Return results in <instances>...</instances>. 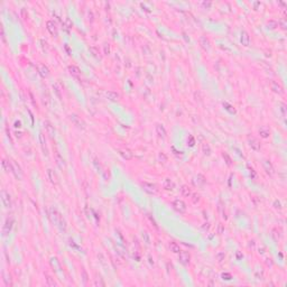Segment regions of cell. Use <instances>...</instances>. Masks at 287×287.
Wrapping results in <instances>:
<instances>
[{
  "mask_svg": "<svg viewBox=\"0 0 287 287\" xmlns=\"http://www.w3.org/2000/svg\"><path fill=\"white\" fill-rule=\"evenodd\" d=\"M13 224H14V219L13 218H8L3 224V228H2V232H3V235H6L7 233H9V231L11 230L13 228Z\"/></svg>",
  "mask_w": 287,
  "mask_h": 287,
  "instance_id": "obj_12",
  "label": "cell"
},
{
  "mask_svg": "<svg viewBox=\"0 0 287 287\" xmlns=\"http://www.w3.org/2000/svg\"><path fill=\"white\" fill-rule=\"evenodd\" d=\"M90 52L92 53V55H93L94 57H100V52H99V50H98L95 46H91V47H90Z\"/></svg>",
  "mask_w": 287,
  "mask_h": 287,
  "instance_id": "obj_33",
  "label": "cell"
},
{
  "mask_svg": "<svg viewBox=\"0 0 287 287\" xmlns=\"http://www.w3.org/2000/svg\"><path fill=\"white\" fill-rule=\"evenodd\" d=\"M53 90L54 92H55V94L58 97V99H62V88H61V85H60L58 82H56V83L53 84Z\"/></svg>",
  "mask_w": 287,
  "mask_h": 287,
  "instance_id": "obj_26",
  "label": "cell"
},
{
  "mask_svg": "<svg viewBox=\"0 0 287 287\" xmlns=\"http://www.w3.org/2000/svg\"><path fill=\"white\" fill-rule=\"evenodd\" d=\"M202 150H203V154H204V155H206V156H210V155H211V148H210L209 144H203Z\"/></svg>",
  "mask_w": 287,
  "mask_h": 287,
  "instance_id": "obj_30",
  "label": "cell"
},
{
  "mask_svg": "<svg viewBox=\"0 0 287 287\" xmlns=\"http://www.w3.org/2000/svg\"><path fill=\"white\" fill-rule=\"evenodd\" d=\"M51 218H52V221L60 228L61 231H65V230H66L65 220L63 219V216L61 215V213H60L57 210L52 209V211H51Z\"/></svg>",
  "mask_w": 287,
  "mask_h": 287,
  "instance_id": "obj_1",
  "label": "cell"
},
{
  "mask_svg": "<svg viewBox=\"0 0 287 287\" xmlns=\"http://www.w3.org/2000/svg\"><path fill=\"white\" fill-rule=\"evenodd\" d=\"M271 232H272V233H271V235H272V238H274V239H275V240H276V241H277V240H278V239H279V235H278V232H277V230H276V229H274V230H272V231H271Z\"/></svg>",
  "mask_w": 287,
  "mask_h": 287,
  "instance_id": "obj_43",
  "label": "cell"
},
{
  "mask_svg": "<svg viewBox=\"0 0 287 287\" xmlns=\"http://www.w3.org/2000/svg\"><path fill=\"white\" fill-rule=\"evenodd\" d=\"M47 179L48 181L53 184V185H57L58 184V177H57V175H56V173L54 172L53 169H47Z\"/></svg>",
  "mask_w": 287,
  "mask_h": 287,
  "instance_id": "obj_14",
  "label": "cell"
},
{
  "mask_svg": "<svg viewBox=\"0 0 287 287\" xmlns=\"http://www.w3.org/2000/svg\"><path fill=\"white\" fill-rule=\"evenodd\" d=\"M223 230H224V229H223V224H222V223H220V224H219V231H218L219 234H221V233L223 232Z\"/></svg>",
  "mask_w": 287,
  "mask_h": 287,
  "instance_id": "obj_49",
  "label": "cell"
},
{
  "mask_svg": "<svg viewBox=\"0 0 287 287\" xmlns=\"http://www.w3.org/2000/svg\"><path fill=\"white\" fill-rule=\"evenodd\" d=\"M275 205H278V206H276V208H279V209L282 208V206H280V202H279V201H275Z\"/></svg>",
  "mask_w": 287,
  "mask_h": 287,
  "instance_id": "obj_53",
  "label": "cell"
},
{
  "mask_svg": "<svg viewBox=\"0 0 287 287\" xmlns=\"http://www.w3.org/2000/svg\"><path fill=\"white\" fill-rule=\"evenodd\" d=\"M51 265H52L53 267L54 266H56L57 268H60V264H58V261H57L56 258H52V259H51Z\"/></svg>",
  "mask_w": 287,
  "mask_h": 287,
  "instance_id": "obj_40",
  "label": "cell"
},
{
  "mask_svg": "<svg viewBox=\"0 0 287 287\" xmlns=\"http://www.w3.org/2000/svg\"><path fill=\"white\" fill-rule=\"evenodd\" d=\"M173 208L179 212V213H184L185 211H186V204L184 203V201H182V200H175L174 202H173Z\"/></svg>",
  "mask_w": 287,
  "mask_h": 287,
  "instance_id": "obj_5",
  "label": "cell"
},
{
  "mask_svg": "<svg viewBox=\"0 0 287 287\" xmlns=\"http://www.w3.org/2000/svg\"><path fill=\"white\" fill-rule=\"evenodd\" d=\"M278 106L280 107L279 109H280L282 113H283V114H285V113H286V104H285V103H279Z\"/></svg>",
  "mask_w": 287,
  "mask_h": 287,
  "instance_id": "obj_42",
  "label": "cell"
},
{
  "mask_svg": "<svg viewBox=\"0 0 287 287\" xmlns=\"http://www.w3.org/2000/svg\"><path fill=\"white\" fill-rule=\"evenodd\" d=\"M278 25L283 28V29H286L287 28V20L285 18H280L279 19V21H278Z\"/></svg>",
  "mask_w": 287,
  "mask_h": 287,
  "instance_id": "obj_36",
  "label": "cell"
},
{
  "mask_svg": "<svg viewBox=\"0 0 287 287\" xmlns=\"http://www.w3.org/2000/svg\"><path fill=\"white\" fill-rule=\"evenodd\" d=\"M46 28H47V30L50 32V34L54 37H56V36L58 35V30H57V27H56V24L54 22L53 20H48L47 22H46Z\"/></svg>",
  "mask_w": 287,
  "mask_h": 287,
  "instance_id": "obj_8",
  "label": "cell"
},
{
  "mask_svg": "<svg viewBox=\"0 0 287 287\" xmlns=\"http://www.w3.org/2000/svg\"><path fill=\"white\" fill-rule=\"evenodd\" d=\"M163 187L166 191H173L174 187H175V184H174V182L171 179H164V183H163Z\"/></svg>",
  "mask_w": 287,
  "mask_h": 287,
  "instance_id": "obj_20",
  "label": "cell"
},
{
  "mask_svg": "<svg viewBox=\"0 0 287 287\" xmlns=\"http://www.w3.org/2000/svg\"><path fill=\"white\" fill-rule=\"evenodd\" d=\"M222 156H223V158L226 159V163L230 166V165H231V158H230V156H229L227 153H223V154H222Z\"/></svg>",
  "mask_w": 287,
  "mask_h": 287,
  "instance_id": "obj_38",
  "label": "cell"
},
{
  "mask_svg": "<svg viewBox=\"0 0 287 287\" xmlns=\"http://www.w3.org/2000/svg\"><path fill=\"white\" fill-rule=\"evenodd\" d=\"M194 184L195 185H197V186H202V185H204L205 184V182H206V179H205V177L202 175V174H197L196 176L194 177Z\"/></svg>",
  "mask_w": 287,
  "mask_h": 287,
  "instance_id": "obj_22",
  "label": "cell"
},
{
  "mask_svg": "<svg viewBox=\"0 0 287 287\" xmlns=\"http://www.w3.org/2000/svg\"><path fill=\"white\" fill-rule=\"evenodd\" d=\"M142 186H143L144 191L147 192V193H149V194H155V193L157 192V187H156V185L153 184V183L144 182V183H142Z\"/></svg>",
  "mask_w": 287,
  "mask_h": 287,
  "instance_id": "obj_6",
  "label": "cell"
},
{
  "mask_svg": "<svg viewBox=\"0 0 287 287\" xmlns=\"http://www.w3.org/2000/svg\"><path fill=\"white\" fill-rule=\"evenodd\" d=\"M200 44H201L202 48L205 50V51H209L210 47H211V43H210V40L205 36H201L200 37Z\"/></svg>",
  "mask_w": 287,
  "mask_h": 287,
  "instance_id": "obj_19",
  "label": "cell"
},
{
  "mask_svg": "<svg viewBox=\"0 0 287 287\" xmlns=\"http://www.w3.org/2000/svg\"><path fill=\"white\" fill-rule=\"evenodd\" d=\"M39 139H40V145H42V148H43V151H44V154L45 155H47V148H46V142H45V139H44V136L40 134L39 135Z\"/></svg>",
  "mask_w": 287,
  "mask_h": 287,
  "instance_id": "obj_29",
  "label": "cell"
},
{
  "mask_svg": "<svg viewBox=\"0 0 287 287\" xmlns=\"http://www.w3.org/2000/svg\"><path fill=\"white\" fill-rule=\"evenodd\" d=\"M70 119H71V121L74 124L75 126H77L79 128H82V129H85V122L81 119V117H79L77 114H75V113H72L70 114Z\"/></svg>",
  "mask_w": 287,
  "mask_h": 287,
  "instance_id": "obj_4",
  "label": "cell"
},
{
  "mask_svg": "<svg viewBox=\"0 0 287 287\" xmlns=\"http://www.w3.org/2000/svg\"><path fill=\"white\" fill-rule=\"evenodd\" d=\"M104 54H110V45L109 44H104Z\"/></svg>",
  "mask_w": 287,
  "mask_h": 287,
  "instance_id": "obj_46",
  "label": "cell"
},
{
  "mask_svg": "<svg viewBox=\"0 0 287 287\" xmlns=\"http://www.w3.org/2000/svg\"><path fill=\"white\" fill-rule=\"evenodd\" d=\"M21 15H22L24 19H26V18L28 17V15L26 14V9H25V8H24V9H21Z\"/></svg>",
  "mask_w": 287,
  "mask_h": 287,
  "instance_id": "obj_48",
  "label": "cell"
},
{
  "mask_svg": "<svg viewBox=\"0 0 287 287\" xmlns=\"http://www.w3.org/2000/svg\"><path fill=\"white\" fill-rule=\"evenodd\" d=\"M193 203H197L200 201V195L198 194H193V198H192Z\"/></svg>",
  "mask_w": 287,
  "mask_h": 287,
  "instance_id": "obj_45",
  "label": "cell"
},
{
  "mask_svg": "<svg viewBox=\"0 0 287 287\" xmlns=\"http://www.w3.org/2000/svg\"><path fill=\"white\" fill-rule=\"evenodd\" d=\"M270 89L272 90L275 93H279V94H282L284 92V89H283L282 84L278 83L277 81H274V80L270 81Z\"/></svg>",
  "mask_w": 287,
  "mask_h": 287,
  "instance_id": "obj_10",
  "label": "cell"
},
{
  "mask_svg": "<svg viewBox=\"0 0 287 287\" xmlns=\"http://www.w3.org/2000/svg\"><path fill=\"white\" fill-rule=\"evenodd\" d=\"M181 193H182V195H183V196L188 197V196H191V195H192V190H191L187 185H183V186H182V188H181Z\"/></svg>",
  "mask_w": 287,
  "mask_h": 287,
  "instance_id": "obj_25",
  "label": "cell"
},
{
  "mask_svg": "<svg viewBox=\"0 0 287 287\" xmlns=\"http://www.w3.org/2000/svg\"><path fill=\"white\" fill-rule=\"evenodd\" d=\"M179 263H181L182 265H184V266L188 265L190 261H191V255H190L187 251H179Z\"/></svg>",
  "mask_w": 287,
  "mask_h": 287,
  "instance_id": "obj_3",
  "label": "cell"
},
{
  "mask_svg": "<svg viewBox=\"0 0 287 287\" xmlns=\"http://www.w3.org/2000/svg\"><path fill=\"white\" fill-rule=\"evenodd\" d=\"M194 143H195V142H194L193 136H190V137H188V145L192 147V146H194Z\"/></svg>",
  "mask_w": 287,
  "mask_h": 287,
  "instance_id": "obj_47",
  "label": "cell"
},
{
  "mask_svg": "<svg viewBox=\"0 0 287 287\" xmlns=\"http://www.w3.org/2000/svg\"><path fill=\"white\" fill-rule=\"evenodd\" d=\"M248 144L253 150H259L260 149V142L256 137H248Z\"/></svg>",
  "mask_w": 287,
  "mask_h": 287,
  "instance_id": "obj_11",
  "label": "cell"
},
{
  "mask_svg": "<svg viewBox=\"0 0 287 287\" xmlns=\"http://www.w3.org/2000/svg\"><path fill=\"white\" fill-rule=\"evenodd\" d=\"M94 285H97V286H98V285H99V286H104V283L102 282V279H101V278H99V279L97 278V280H95Z\"/></svg>",
  "mask_w": 287,
  "mask_h": 287,
  "instance_id": "obj_44",
  "label": "cell"
},
{
  "mask_svg": "<svg viewBox=\"0 0 287 287\" xmlns=\"http://www.w3.org/2000/svg\"><path fill=\"white\" fill-rule=\"evenodd\" d=\"M82 278H83L84 284H87V283H88V274H87L85 270H82Z\"/></svg>",
  "mask_w": 287,
  "mask_h": 287,
  "instance_id": "obj_41",
  "label": "cell"
},
{
  "mask_svg": "<svg viewBox=\"0 0 287 287\" xmlns=\"http://www.w3.org/2000/svg\"><path fill=\"white\" fill-rule=\"evenodd\" d=\"M142 238H143V240H144V242H145V243L149 245L150 239H149V235H148V232H147V231H143V233H142Z\"/></svg>",
  "mask_w": 287,
  "mask_h": 287,
  "instance_id": "obj_34",
  "label": "cell"
},
{
  "mask_svg": "<svg viewBox=\"0 0 287 287\" xmlns=\"http://www.w3.org/2000/svg\"><path fill=\"white\" fill-rule=\"evenodd\" d=\"M156 132H157V135H158L161 138H166L167 132H166V129H165V127L163 125L156 126Z\"/></svg>",
  "mask_w": 287,
  "mask_h": 287,
  "instance_id": "obj_23",
  "label": "cell"
},
{
  "mask_svg": "<svg viewBox=\"0 0 287 287\" xmlns=\"http://www.w3.org/2000/svg\"><path fill=\"white\" fill-rule=\"evenodd\" d=\"M37 69H38V72H39V74L43 76V77H47L48 75H50V70H48V67L45 65V64H38V66H37Z\"/></svg>",
  "mask_w": 287,
  "mask_h": 287,
  "instance_id": "obj_18",
  "label": "cell"
},
{
  "mask_svg": "<svg viewBox=\"0 0 287 287\" xmlns=\"http://www.w3.org/2000/svg\"><path fill=\"white\" fill-rule=\"evenodd\" d=\"M263 167H264V169H265V172L268 174V175H274V173H275V168H274V166H272V164L270 163V161L268 159H264L263 161Z\"/></svg>",
  "mask_w": 287,
  "mask_h": 287,
  "instance_id": "obj_9",
  "label": "cell"
},
{
  "mask_svg": "<svg viewBox=\"0 0 287 287\" xmlns=\"http://www.w3.org/2000/svg\"><path fill=\"white\" fill-rule=\"evenodd\" d=\"M1 38H2L3 43H6V37H5V32H3V29L1 30Z\"/></svg>",
  "mask_w": 287,
  "mask_h": 287,
  "instance_id": "obj_50",
  "label": "cell"
},
{
  "mask_svg": "<svg viewBox=\"0 0 287 287\" xmlns=\"http://www.w3.org/2000/svg\"><path fill=\"white\" fill-rule=\"evenodd\" d=\"M10 161V166H11V173L17 177L18 179H21L24 174H22V171H21V167L19 166V164L16 163L15 161Z\"/></svg>",
  "mask_w": 287,
  "mask_h": 287,
  "instance_id": "obj_2",
  "label": "cell"
},
{
  "mask_svg": "<svg viewBox=\"0 0 287 287\" xmlns=\"http://www.w3.org/2000/svg\"><path fill=\"white\" fill-rule=\"evenodd\" d=\"M44 127H45V130H46V132L48 134V136L51 137V138H53L54 137V134H55V129H54V126L48 121V120H45L44 121Z\"/></svg>",
  "mask_w": 287,
  "mask_h": 287,
  "instance_id": "obj_16",
  "label": "cell"
},
{
  "mask_svg": "<svg viewBox=\"0 0 287 287\" xmlns=\"http://www.w3.org/2000/svg\"><path fill=\"white\" fill-rule=\"evenodd\" d=\"M267 26L270 29H275L276 27H278V22L276 20H269L268 22H267Z\"/></svg>",
  "mask_w": 287,
  "mask_h": 287,
  "instance_id": "obj_35",
  "label": "cell"
},
{
  "mask_svg": "<svg viewBox=\"0 0 287 287\" xmlns=\"http://www.w3.org/2000/svg\"><path fill=\"white\" fill-rule=\"evenodd\" d=\"M106 95H107V98L110 101H118L120 99V94L114 92V91H108L106 93Z\"/></svg>",
  "mask_w": 287,
  "mask_h": 287,
  "instance_id": "obj_21",
  "label": "cell"
},
{
  "mask_svg": "<svg viewBox=\"0 0 287 287\" xmlns=\"http://www.w3.org/2000/svg\"><path fill=\"white\" fill-rule=\"evenodd\" d=\"M46 284H47V286H50V287L57 286V284L55 283L54 278H52L51 276H46Z\"/></svg>",
  "mask_w": 287,
  "mask_h": 287,
  "instance_id": "obj_31",
  "label": "cell"
},
{
  "mask_svg": "<svg viewBox=\"0 0 287 287\" xmlns=\"http://www.w3.org/2000/svg\"><path fill=\"white\" fill-rule=\"evenodd\" d=\"M20 125H21L20 121H16V122H15V127H16V128H20Z\"/></svg>",
  "mask_w": 287,
  "mask_h": 287,
  "instance_id": "obj_52",
  "label": "cell"
},
{
  "mask_svg": "<svg viewBox=\"0 0 287 287\" xmlns=\"http://www.w3.org/2000/svg\"><path fill=\"white\" fill-rule=\"evenodd\" d=\"M69 71L71 73L73 76H79L80 75V69L77 67V66H75V65H70L69 66Z\"/></svg>",
  "mask_w": 287,
  "mask_h": 287,
  "instance_id": "obj_27",
  "label": "cell"
},
{
  "mask_svg": "<svg viewBox=\"0 0 287 287\" xmlns=\"http://www.w3.org/2000/svg\"><path fill=\"white\" fill-rule=\"evenodd\" d=\"M1 201H2V203H3V205L6 208H10L11 206V198H10L9 193L6 190L1 191Z\"/></svg>",
  "mask_w": 287,
  "mask_h": 287,
  "instance_id": "obj_7",
  "label": "cell"
},
{
  "mask_svg": "<svg viewBox=\"0 0 287 287\" xmlns=\"http://www.w3.org/2000/svg\"><path fill=\"white\" fill-rule=\"evenodd\" d=\"M169 249H171V251H173L174 253H179V251H181V249H179V246L176 243V242H171L169 243Z\"/></svg>",
  "mask_w": 287,
  "mask_h": 287,
  "instance_id": "obj_28",
  "label": "cell"
},
{
  "mask_svg": "<svg viewBox=\"0 0 287 287\" xmlns=\"http://www.w3.org/2000/svg\"><path fill=\"white\" fill-rule=\"evenodd\" d=\"M119 154H120V156H121L124 159H126V161L131 159V158H132V156H134L132 151H131L130 149H127V148H122V149H120V150H119Z\"/></svg>",
  "mask_w": 287,
  "mask_h": 287,
  "instance_id": "obj_15",
  "label": "cell"
},
{
  "mask_svg": "<svg viewBox=\"0 0 287 287\" xmlns=\"http://www.w3.org/2000/svg\"><path fill=\"white\" fill-rule=\"evenodd\" d=\"M158 158H159V161H161V163H166V161H167V157H166V155H165L164 153H159Z\"/></svg>",
  "mask_w": 287,
  "mask_h": 287,
  "instance_id": "obj_39",
  "label": "cell"
},
{
  "mask_svg": "<svg viewBox=\"0 0 287 287\" xmlns=\"http://www.w3.org/2000/svg\"><path fill=\"white\" fill-rule=\"evenodd\" d=\"M240 40H241V43H242L243 46H249V44H250V36L248 34V32H246V30L241 32Z\"/></svg>",
  "mask_w": 287,
  "mask_h": 287,
  "instance_id": "obj_17",
  "label": "cell"
},
{
  "mask_svg": "<svg viewBox=\"0 0 287 287\" xmlns=\"http://www.w3.org/2000/svg\"><path fill=\"white\" fill-rule=\"evenodd\" d=\"M224 257H226V253L224 252H218L216 253V256H215V258H216V260L219 261V263H221L222 260H224Z\"/></svg>",
  "mask_w": 287,
  "mask_h": 287,
  "instance_id": "obj_37",
  "label": "cell"
},
{
  "mask_svg": "<svg viewBox=\"0 0 287 287\" xmlns=\"http://www.w3.org/2000/svg\"><path fill=\"white\" fill-rule=\"evenodd\" d=\"M259 135H260V137L261 138H268L269 136H270V130H269L267 127H260L259 128Z\"/></svg>",
  "mask_w": 287,
  "mask_h": 287,
  "instance_id": "obj_24",
  "label": "cell"
},
{
  "mask_svg": "<svg viewBox=\"0 0 287 287\" xmlns=\"http://www.w3.org/2000/svg\"><path fill=\"white\" fill-rule=\"evenodd\" d=\"M203 6H204V7H208V8H209V7L211 6V2H210V1H208V2H206V1H204V2H203Z\"/></svg>",
  "mask_w": 287,
  "mask_h": 287,
  "instance_id": "obj_51",
  "label": "cell"
},
{
  "mask_svg": "<svg viewBox=\"0 0 287 287\" xmlns=\"http://www.w3.org/2000/svg\"><path fill=\"white\" fill-rule=\"evenodd\" d=\"M2 167L6 172H11V166H10V161H7L6 159L2 161Z\"/></svg>",
  "mask_w": 287,
  "mask_h": 287,
  "instance_id": "obj_32",
  "label": "cell"
},
{
  "mask_svg": "<svg viewBox=\"0 0 287 287\" xmlns=\"http://www.w3.org/2000/svg\"><path fill=\"white\" fill-rule=\"evenodd\" d=\"M54 159L56 161V164L58 165V167H61V168L65 167V159L63 158V156L57 150H55V153H54Z\"/></svg>",
  "mask_w": 287,
  "mask_h": 287,
  "instance_id": "obj_13",
  "label": "cell"
}]
</instances>
